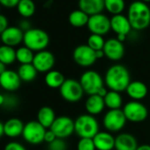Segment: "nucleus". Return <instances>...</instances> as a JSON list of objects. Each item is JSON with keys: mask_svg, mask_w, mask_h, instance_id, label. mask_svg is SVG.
<instances>
[{"mask_svg": "<svg viewBox=\"0 0 150 150\" xmlns=\"http://www.w3.org/2000/svg\"><path fill=\"white\" fill-rule=\"evenodd\" d=\"M104 83L110 90L118 93L125 91L131 83V75L128 69L119 64L111 65L105 73Z\"/></svg>", "mask_w": 150, "mask_h": 150, "instance_id": "f257e3e1", "label": "nucleus"}, {"mask_svg": "<svg viewBox=\"0 0 150 150\" xmlns=\"http://www.w3.org/2000/svg\"><path fill=\"white\" fill-rule=\"evenodd\" d=\"M127 18L132 29L138 31L146 29L150 25V8L140 0L134 1L128 8Z\"/></svg>", "mask_w": 150, "mask_h": 150, "instance_id": "f03ea898", "label": "nucleus"}, {"mask_svg": "<svg viewBox=\"0 0 150 150\" xmlns=\"http://www.w3.org/2000/svg\"><path fill=\"white\" fill-rule=\"evenodd\" d=\"M99 132V123L95 116L82 114L74 120V132L81 139H93Z\"/></svg>", "mask_w": 150, "mask_h": 150, "instance_id": "7ed1b4c3", "label": "nucleus"}, {"mask_svg": "<svg viewBox=\"0 0 150 150\" xmlns=\"http://www.w3.org/2000/svg\"><path fill=\"white\" fill-rule=\"evenodd\" d=\"M23 43L33 51L39 52L44 50L50 43V36L42 29L30 28L24 33Z\"/></svg>", "mask_w": 150, "mask_h": 150, "instance_id": "20e7f679", "label": "nucleus"}, {"mask_svg": "<svg viewBox=\"0 0 150 150\" xmlns=\"http://www.w3.org/2000/svg\"><path fill=\"white\" fill-rule=\"evenodd\" d=\"M80 83L88 96L96 95L104 86V79L101 76V74L94 70L86 71L81 74L80 78Z\"/></svg>", "mask_w": 150, "mask_h": 150, "instance_id": "39448f33", "label": "nucleus"}, {"mask_svg": "<svg viewBox=\"0 0 150 150\" xmlns=\"http://www.w3.org/2000/svg\"><path fill=\"white\" fill-rule=\"evenodd\" d=\"M59 92L65 102L71 103L80 102L85 94L80 81L74 79H66L59 88Z\"/></svg>", "mask_w": 150, "mask_h": 150, "instance_id": "423d86ee", "label": "nucleus"}, {"mask_svg": "<svg viewBox=\"0 0 150 150\" xmlns=\"http://www.w3.org/2000/svg\"><path fill=\"white\" fill-rule=\"evenodd\" d=\"M126 120L131 123L144 122L148 116V110L145 104L139 101H130L122 109Z\"/></svg>", "mask_w": 150, "mask_h": 150, "instance_id": "0eeeda50", "label": "nucleus"}, {"mask_svg": "<svg viewBox=\"0 0 150 150\" xmlns=\"http://www.w3.org/2000/svg\"><path fill=\"white\" fill-rule=\"evenodd\" d=\"M47 129L37 120H31L25 124L22 137L31 145H39L44 141V135Z\"/></svg>", "mask_w": 150, "mask_h": 150, "instance_id": "6e6552de", "label": "nucleus"}, {"mask_svg": "<svg viewBox=\"0 0 150 150\" xmlns=\"http://www.w3.org/2000/svg\"><path fill=\"white\" fill-rule=\"evenodd\" d=\"M126 122V117L121 109L109 110L103 119V125L104 128L110 132H120L125 127Z\"/></svg>", "mask_w": 150, "mask_h": 150, "instance_id": "1a4fd4ad", "label": "nucleus"}, {"mask_svg": "<svg viewBox=\"0 0 150 150\" xmlns=\"http://www.w3.org/2000/svg\"><path fill=\"white\" fill-rule=\"evenodd\" d=\"M72 57L74 62L81 67H90L97 60L96 51L88 44H81L75 48Z\"/></svg>", "mask_w": 150, "mask_h": 150, "instance_id": "9d476101", "label": "nucleus"}, {"mask_svg": "<svg viewBox=\"0 0 150 150\" xmlns=\"http://www.w3.org/2000/svg\"><path fill=\"white\" fill-rule=\"evenodd\" d=\"M58 139L69 138L74 133V120L67 116H60L56 118L50 128Z\"/></svg>", "mask_w": 150, "mask_h": 150, "instance_id": "9b49d317", "label": "nucleus"}, {"mask_svg": "<svg viewBox=\"0 0 150 150\" xmlns=\"http://www.w3.org/2000/svg\"><path fill=\"white\" fill-rule=\"evenodd\" d=\"M87 26L91 34L99 35L102 36L108 34L111 29L110 20L103 13L89 16V20Z\"/></svg>", "mask_w": 150, "mask_h": 150, "instance_id": "f8f14e48", "label": "nucleus"}, {"mask_svg": "<svg viewBox=\"0 0 150 150\" xmlns=\"http://www.w3.org/2000/svg\"><path fill=\"white\" fill-rule=\"evenodd\" d=\"M32 64L38 72L47 73L48 71L53 70L55 64V57L50 51L44 50L35 54Z\"/></svg>", "mask_w": 150, "mask_h": 150, "instance_id": "ddd939ff", "label": "nucleus"}, {"mask_svg": "<svg viewBox=\"0 0 150 150\" xmlns=\"http://www.w3.org/2000/svg\"><path fill=\"white\" fill-rule=\"evenodd\" d=\"M103 50L105 57L111 61H119L125 55V46L117 38H110L105 41Z\"/></svg>", "mask_w": 150, "mask_h": 150, "instance_id": "4468645a", "label": "nucleus"}, {"mask_svg": "<svg viewBox=\"0 0 150 150\" xmlns=\"http://www.w3.org/2000/svg\"><path fill=\"white\" fill-rule=\"evenodd\" d=\"M21 84V80L17 71L13 70H6L0 75V87L7 92L16 91Z\"/></svg>", "mask_w": 150, "mask_h": 150, "instance_id": "2eb2a0df", "label": "nucleus"}, {"mask_svg": "<svg viewBox=\"0 0 150 150\" xmlns=\"http://www.w3.org/2000/svg\"><path fill=\"white\" fill-rule=\"evenodd\" d=\"M24 32L19 27H8L1 35L0 40L4 45L14 47L23 42Z\"/></svg>", "mask_w": 150, "mask_h": 150, "instance_id": "dca6fc26", "label": "nucleus"}, {"mask_svg": "<svg viewBox=\"0 0 150 150\" xmlns=\"http://www.w3.org/2000/svg\"><path fill=\"white\" fill-rule=\"evenodd\" d=\"M96 150H114L115 137L107 131L99 132L93 138Z\"/></svg>", "mask_w": 150, "mask_h": 150, "instance_id": "f3484780", "label": "nucleus"}, {"mask_svg": "<svg viewBox=\"0 0 150 150\" xmlns=\"http://www.w3.org/2000/svg\"><path fill=\"white\" fill-rule=\"evenodd\" d=\"M136 138L128 132H121L115 137V150H136L138 147Z\"/></svg>", "mask_w": 150, "mask_h": 150, "instance_id": "a211bd4d", "label": "nucleus"}, {"mask_svg": "<svg viewBox=\"0 0 150 150\" xmlns=\"http://www.w3.org/2000/svg\"><path fill=\"white\" fill-rule=\"evenodd\" d=\"M110 28L117 35H126L131 32L132 27L127 17L123 14L113 15L110 19Z\"/></svg>", "mask_w": 150, "mask_h": 150, "instance_id": "6ab92c4d", "label": "nucleus"}, {"mask_svg": "<svg viewBox=\"0 0 150 150\" xmlns=\"http://www.w3.org/2000/svg\"><path fill=\"white\" fill-rule=\"evenodd\" d=\"M125 92L132 101H140L147 96L148 88L144 82L139 81H131Z\"/></svg>", "mask_w": 150, "mask_h": 150, "instance_id": "aec40b11", "label": "nucleus"}, {"mask_svg": "<svg viewBox=\"0 0 150 150\" xmlns=\"http://www.w3.org/2000/svg\"><path fill=\"white\" fill-rule=\"evenodd\" d=\"M105 103L103 97L100 96L99 95H92L88 96L85 102V109L88 114L92 116H97L101 114L104 108Z\"/></svg>", "mask_w": 150, "mask_h": 150, "instance_id": "412c9836", "label": "nucleus"}, {"mask_svg": "<svg viewBox=\"0 0 150 150\" xmlns=\"http://www.w3.org/2000/svg\"><path fill=\"white\" fill-rule=\"evenodd\" d=\"M79 9L88 16L102 13L104 7V0H79Z\"/></svg>", "mask_w": 150, "mask_h": 150, "instance_id": "4be33fe9", "label": "nucleus"}, {"mask_svg": "<svg viewBox=\"0 0 150 150\" xmlns=\"http://www.w3.org/2000/svg\"><path fill=\"white\" fill-rule=\"evenodd\" d=\"M25 124L17 117H12L6 120L4 124L5 135L8 138H17L22 136Z\"/></svg>", "mask_w": 150, "mask_h": 150, "instance_id": "5701e85b", "label": "nucleus"}, {"mask_svg": "<svg viewBox=\"0 0 150 150\" xmlns=\"http://www.w3.org/2000/svg\"><path fill=\"white\" fill-rule=\"evenodd\" d=\"M56 118L55 111L51 107L43 106L37 112V121L46 129L51 127Z\"/></svg>", "mask_w": 150, "mask_h": 150, "instance_id": "b1692460", "label": "nucleus"}, {"mask_svg": "<svg viewBox=\"0 0 150 150\" xmlns=\"http://www.w3.org/2000/svg\"><path fill=\"white\" fill-rule=\"evenodd\" d=\"M65 80L66 79L64 78V74L57 70H51L48 71L44 77V81L47 87L53 89H59Z\"/></svg>", "mask_w": 150, "mask_h": 150, "instance_id": "393cba45", "label": "nucleus"}, {"mask_svg": "<svg viewBox=\"0 0 150 150\" xmlns=\"http://www.w3.org/2000/svg\"><path fill=\"white\" fill-rule=\"evenodd\" d=\"M21 81L24 82H31L35 80L37 76V70L33 65V64H21L17 71Z\"/></svg>", "mask_w": 150, "mask_h": 150, "instance_id": "a878e982", "label": "nucleus"}, {"mask_svg": "<svg viewBox=\"0 0 150 150\" xmlns=\"http://www.w3.org/2000/svg\"><path fill=\"white\" fill-rule=\"evenodd\" d=\"M88 20L89 16L80 9L72 11L68 17L69 23L74 28H83L88 25Z\"/></svg>", "mask_w": 150, "mask_h": 150, "instance_id": "bb28decb", "label": "nucleus"}, {"mask_svg": "<svg viewBox=\"0 0 150 150\" xmlns=\"http://www.w3.org/2000/svg\"><path fill=\"white\" fill-rule=\"evenodd\" d=\"M105 106L109 110H120L123 105V97L120 93L110 90L105 96Z\"/></svg>", "mask_w": 150, "mask_h": 150, "instance_id": "cd10ccee", "label": "nucleus"}, {"mask_svg": "<svg viewBox=\"0 0 150 150\" xmlns=\"http://www.w3.org/2000/svg\"><path fill=\"white\" fill-rule=\"evenodd\" d=\"M16 61V50L13 47L2 45L0 46V62L6 65L12 64Z\"/></svg>", "mask_w": 150, "mask_h": 150, "instance_id": "c85d7f7f", "label": "nucleus"}, {"mask_svg": "<svg viewBox=\"0 0 150 150\" xmlns=\"http://www.w3.org/2000/svg\"><path fill=\"white\" fill-rule=\"evenodd\" d=\"M34 57H35L34 51L26 46L20 47L18 50H16V60L21 64H32L34 60Z\"/></svg>", "mask_w": 150, "mask_h": 150, "instance_id": "c756f323", "label": "nucleus"}, {"mask_svg": "<svg viewBox=\"0 0 150 150\" xmlns=\"http://www.w3.org/2000/svg\"><path fill=\"white\" fill-rule=\"evenodd\" d=\"M17 10L22 17L29 18L35 12V5L33 0H21L17 6Z\"/></svg>", "mask_w": 150, "mask_h": 150, "instance_id": "7c9ffc66", "label": "nucleus"}, {"mask_svg": "<svg viewBox=\"0 0 150 150\" xmlns=\"http://www.w3.org/2000/svg\"><path fill=\"white\" fill-rule=\"evenodd\" d=\"M125 0H104L105 9L113 15L122 14L125 10Z\"/></svg>", "mask_w": 150, "mask_h": 150, "instance_id": "2f4dec72", "label": "nucleus"}, {"mask_svg": "<svg viewBox=\"0 0 150 150\" xmlns=\"http://www.w3.org/2000/svg\"><path fill=\"white\" fill-rule=\"evenodd\" d=\"M105 44V41L102 35L91 34L88 39V45L95 51L103 50Z\"/></svg>", "mask_w": 150, "mask_h": 150, "instance_id": "473e14b6", "label": "nucleus"}, {"mask_svg": "<svg viewBox=\"0 0 150 150\" xmlns=\"http://www.w3.org/2000/svg\"><path fill=\"white\" fill-rule=\"evenodd\" d=\"M77 150H96L93 139L81 138L78 141Z\"/></svg>", "mask_w": 150, "mask_h": 150, "instance_id": "72a5a7b5", "label": "nucleus"}, {"mask_svg": "<svg viewBox=\"0 0 150 150\" xmlns=\"http://www.w3.org/2000/svg\"><path fill=\"white\" fill-rule=\"evenodd\" d=\"M18 104H19V99L16 96L11 94L5 95V103L3 108L7 110H12V109H15L18 106Z\"/></svg>", "mask_w": 150, "mask_h": 150, "instance_id": "f704fd0d", "label": "nucleus"}, {"mask_svg": "<svg viewBox=\"0 0 150 150\" xmlns=\"http://www.w3.org/2000/svg\"><path fill=\"white\" fill-rule=\"evenodd\" d=\"M67 145L63 139L57 138L53 142L49 144V150H66Z\"/></svg>", "mask_w": 150, "mask_h": 150, "instance_id": "c9c22d12", "label": "nucleus"}, {"mask_svg": "<svg viewBox=\"0 0 150 150\" xmlns=\"http://www.w3.org/2000/svg\"><path fill=\"white\" fill-rule=\"evenodd\" d=\"M4 150H27V149L22 144L17 141H11L6 145Z\"/></svg>", "mask_w": 150, "mask_h": 150, "instance_id": "e433bc0d", "label": "nucleus"}, {"mask_svg": "<svg viewBox=\"0 0 150 150\" xmlns=\"http://www.w3.org/2000/svg\"><path fill=\"white\" fill-rule=\"evenodd\" d=\"M21 0H0V5H2L5 7L12 8V7H17L19 2Z\"/></svg>", "mask_w": 150, "mask_h": 150, "instance_id": "4c0bfd02", "label": "nucleus"}, {"mask_svg": "<svg viewBox=\"0 0 150 150\" xmlns=\"http://www.w3.org/2000/svg\"><path fill=\"white\" fill-rule=\"evenodd\" d=\"M56 139H57L56 134L50 129L46 131L45 135H44V142H47L48 144H50V143L53 142Z\"/></svg>", "mask_w": 150, "mask_h": 150, "instance_id": "58836bf2", "label": "nucleus"}, {"mask_svg": "<svg viewBox=\"0 0 150 150\" xmlns=\"http://www.w3.org/2000/svg\"><path fill=\"white\" fill-rule=\"evenodd\" d=\"M7 28H8L7 18L3 14H0V35H1Z\"/></svg>", "mask_w": 150, "mask_h": 150, "instance_id": "ea45409f", "label": "nucleus"}, {"mask_svg": "<svg viewBox=\"0 0 150 150\" xmlns=\"http://www.w3.org/2000/svg\"><path fill=\"white\" fill-rule=\"evenodd\" d=\"M24 33L26 32V31H28V30H29L31 28H30V23H29V21H28L27 20H24V21H21V23H20V27H19Z\"/></svg>", "mask_w": 150, "mask_h": 150, "instance_id": "a19ab883", "label": "nucleus"}, {"mask_svg": "<svg viewBox=\"0 0 150 150\" xmlns=\"http://www.w3.org/2000/svg\"><path fill=\"white\" fill-rule=\"evenodd\" d=\"M136 150H150V145L148 144H142L138 146Z\"/></svg>", "mask_w": 150, "mask_h": 150, "instance_id": "79ce46f5", "label": "nucleus"}, {"mask_svg": "<svg viewBox=\"0 0 150 150\" xmlns=\"http://www.w3.org/2000/svg\"><path fill=\"white\" fill-rule=\"evenodd\" d=\"M107 93H108V91H107V89H106V88L105 87H103V88H101L100 89V91L98 92V94H96V95H99L100 96H102V97H105V96L107 95Z\"/></svg>", "mask_w": 150, "mask_h": 150, "instance_id": "37998d69", "label": "nucleus"}, {"mask_svg": "<svg viewBox=\"0 0 150 150\" xmlns=\"http://www.w3.org/2000/svg\"><path fill=\"white\" fill-rule=\"evenodd\" d=\"M96 55L97 59H101V58H103V57H105L103 50H98V51H96Z\"/></svg>", "mask_w": 150, "mask_h": 150, "instance_id": "c03bdc74", "label": "nucleus"}, {"mask_svg": "<svg viewBox=\"0 0 150 150\" xmlns=\"http://www.w3.org/2000/svg\"><path fill=\"white\" fill-rule=\"evenodd\" d=\"M6 65L5 64H3L2 62H0V75L3 74L6 71Z\"/></svg>", "mask_w": 150, "mask_h": 150, "instance_id": "a18cd8bd", "label": "nucleus"}, {"mask_svg": "<svg viewBox=\"0 0 150 150\" xmlns=\"http://www.w3.org/2000/svg\"><path fill=\"white\" fill-rule=\"evenodd\" d=\"M5 135V130H4V124L0 121V138Z\"/></svg>", "mask_w": 150, "mask_h": 150, "instance_id": "49530a36", "label": "nucleus"}, {"mask_svg": "<svg viewBox=\"0 0 150 150\" xmlns=\"http://www.w3.org/2000/svg\"><path fill=\"white\" fill-rule=\"evenodd\" d=\"M5 103V95L0 94V107H3Z\"/></svg>", "mask_w": 150, "mask_h": 150, "instance_id": "de8ad7c7", "label": "nucleus"}, {"mask_svg": "<svg viewBox=\"0 0 150 150\" xmlns=\"http://www.w3.org/2000/svg\"><path fill=\"white\" fill-rule=\"evenodd\" d=\"M140 1H142V2H144V3H149L150 2V0H140Z\"/></svg>", "mask_w": 150, "mask_h": 150, "instance_id": "09e8293b", "label": "nucleus"}]
</instances>
